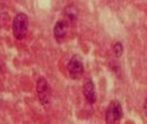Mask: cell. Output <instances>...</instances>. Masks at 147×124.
Here are the masks:
<instances>
[{"label": "cell", "mask_w": 147, "mask_h": 124, "mask_svg": "<svg viewBox=\"0 0 147 124\" xmlns=\"http://www.w3.org/2000/svg\"><path fill=\"white\" fill-rule=\"evenodd\" d=\"M63 15L66 17V19L70 21V22H74L75 20L78 17V9H77L76 5L74 4H70V5L66 6L64 11H63Z\"/></svg>", "instance_id": "7"}, {"label": "cell", "mask_w": 147, "mask_h": 124, "mask_svg": "<svg viewBox=\"0 0 147 124\" xmlns=\"http://www.w3.org/2000/svg\"><path fill=\"white\" fill-rule=\"evenodd\" d=\"M122 117H123V111L121 103L117 100H113L105 111V121L108 123H115L120 121Z\"/></svg>", "instance_id": "3"}, {"label": "cell", "mask_w": 147, "mask_h": 124, "mask_svg": "<svg viewBox=\"0 0 147 124\" xmlns=\"http://www.w3.org/2000/svg\"><path fill=\"white\" fill-rule=\"evenodd\" d=\"M37 93L40 102L43 105L48 104L51 99V89L48 82L44 77H40L37 82Z\"/></svg>", "instance_id": "4"}, {"label": "cell", "mask_w": 147, "mask_h": 124, "mask_svg": "<svg viewBox=\"0 0 147 124\" xmlns=\"http://www.w3.org/2000/svg\"><path fill=\"white\" fill-rule=\"evenodd\" d=\"M67 29H68V23L65 20H59L55 23L53 28V34L57 41L61 42L67 34Z\"/></svg>", "instance_id": "6"}, {"label": "cell", "mask_w": 147, "mask_h": 124, "mask_svg": "<svg viewBox=\"0 0 147 124\" xmlns=\"http://www.w3.org/2000/svg\"><path fill=\"white\" fill-rule=\"evenodd\" d=\"M144 113L147 117V97H146V100H145V102H144Z\"/></svg>", "instance_id": "9"}, {"label": "cell", "mask_w": 147, "mask_h": 124, "mask_svg": "<svg viewBox=\"0 0 147 124\" xmlns=\"http://www.w3.org/2000/svg\"><path fill=\"white\" fill-rule=\"evenodd\" d=\"M82 93L85 98L89 103H95L96 101V91H95V85H94L93 80L91 78L86 79L84 88H82Z\"/></svg>", "instance_id": "5"}, {"label": "cell", "mask_w": 147, "mask_h": 124, "mask_svg": "<svg viewBox=\"0 0 147 124\" xmlns=\"http://www.w3.org/2000/svg\"><path fill=\"white\" fill-rule=\"evenodd\" d=\"M113 50H114V53H115V55H116L117 57H120L122 55V53H123V45H122V43L120 42H117L114 44L113 46Z\"/></svg>", "instance_id": "8"}, {"label": "cell", "mask_w": 147, "mask_h": 124, "mask_svg": "<svg viewBox=\"0 0 147 124\" xmlns=\"http://www.w3.org/2000/svg\"><path fill=\"white\" fill-rule=\"evenodd\" d=\"M28 30V17L24 13H19L13 21V34L17 40H23Z\"/></svg>", "instance_id": "1"}, {"label": "cell", "mask_w": 147, "mask_h": 124, "mask_svg": "<svg viewBox=\"0 0 147 124\" xmlns=\"http://www.w3.org/2000/svg\"><path fill=\"white\" fill-rule=\"evenodd\" d=\"M67 70H68L69 75L72 79H79L82 76L85 69H84L82 59L78 54H75L71 57L68 65H67Z\"/></svg>", "instance_id": "2"}]
</instances>
